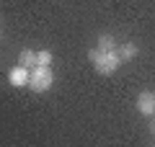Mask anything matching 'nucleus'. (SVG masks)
Returning a JSON list of instances; mask_svg holds the SVG:
<instances>
[{
  "label": "nucleus",
  "mask_w": 155,
  "mask_h": 147,
  "mask_svg": "<svg viewBox=\"0 0 155 147\" xmlns=\"http://www.w3.org/2000/svg\"><path fill=\"white\" fill-rule=\"evenodd\" d=\"M52 62H54V54H52L49 49H39V52H36V65L52 67Z\"/></svg>",
  "instance_id": "nucleus-8"
},
{
  "label": "nucleus",
  "mask_w": 155,
  "mask_h": 147,
  "mask_svg": "<svg viewBox=\"0 0 155 147\" xmlns=\"http://www.w3.org/2000/svg\"><path fill=\"white\" fill-rule=\"evenodd\" d=\"M137 111L142 116H153L155 114V90H140V96H137Z\"/></svg>",
  "instance_id": "nucleus-4"
},
{
  "label": "nucleus",
  "mask_w": 155,
  "mask_h": 147,
  "mask_svg": "<svg viewBox=\"0 0 155 147\" xmlns=\"http://www.w3.org/2000/svg\"><path fill=\"white\" fill-rule=\"evenodd\" d=\"M147 132L155 137V114H153V116H147Z\"/></svg>",
  "instance_id": "nucleus-9"
},
{
  "label": "nucleus",
  "mask_w": 155,
  "mask_h": 147,
  "mask_svg": "<svg viewBox=\"0 0 155 147\" xmlns=\"http://www.w3.org/2000/svg\"><path fill=\"white\" fill-rule=\"evenodd\" d=\"M18 65L34 70V67H36V52H34V49H21V54H18Z\"/></svg>",
  "instance_id": "nucleus-6"
},
{
  "label": "nucleus",
  "mask_w": 155,
  "mask_h": 147,
  "mask_svg": "<svg viewBox=\"0 0 155 147\" xmlns=\"http://www.w3.org/2000/svg\"><path fill=\"white\" fill-rule=\"evenodd\" d=\"M96 47H98L101 52H114L116 49V39L111 36V34H101L98 41H96Z\"/></svg>",
  "instance_id": "nucleus-7"
},
{
  "label": "nucleus",
  "mask_w": 155,
  "mask_h": 147,
  "mask_svg": "<svg viewBox=\"0 0 155 147\" xmlns=\"http://www.w3.org/2000/svg\"><path fill=\"white\" fill-rule=\"evenodd\" d=\"M0 23H3V13H0Z\"/></svg>",
  "instance_id": "nucleus-10"
},
{
  "label": "nucleus",
  "mask_w": 155,
  "mask_h": 147,
  "mask_svg": "<svg viewBox=\"0 0 155 147\" xmlns=\"http://www.w3.org/2000/svg\"><path fill=\"white\" fill-rule=\"evenodd\" d=\"M88 62L93 65V70L98 72V75H114L116 70H119V65H122V60H119V54L114 52H101L98 47L88 49Z\"/></svg>",
  "instance_id": "nucleus-1"
},
{
  "label": "nucleus",
  "mask_w": 155,
  "mask_h": 147,
  "mask_svg": "<svg viewBox=\"0 0 155 147\" xmlns=\"http://www.w3.org/2000/svg\"><path fill=\"white\" fill-rule=\"evenodd\" d=\"M116 54H119L122 62H132L140 57V47L134 41H122V44H116Z\"/></svg>",
  "instance_id": "nucleus-5"
},
{
  "label": "nucleus",
  "mask_w": 155,
  "mask_h": 147,
  "mask_svg": "<svg viewBox=\"0 0 155 147\" xmlns=\"http://www.w3.org/2000/svg\"><path fill=\"white\" fill-rule=\"evenodd\" d=\"M54 85V72L52 67H44V65H36L31 70V80H28V88L36 93H47L49 88Z\"/></svg>",
  "instance_id": "nucleus-2"
},
{
  "label": "nucleus",
  "mask_w": 155,
  "mask_h": 147,
  "mask_svg": "<svg viewBox=\"0 0 155 147\" xmlns=\"http://www.w3.org/2000/svg\"><path fill=\"white\" fill-rule=\"evenodd\" d=\"M0 39H3V28H0Z\"/></svg>",
  "instance_id": "nucleus-11"
},
{
  "label": "nucleus",
  "mask_w": 155,
  "mask_h": 147,
  "mask_svg": "<svg viewBox=\"0 0 155 147\" xmlns=\"http://www.w3.org/2000/svg\"><path fill=\"white\" fill-rule=\"evenodd\" d=\"M28 80H31V70H28V67L16 65V67H11V70H8V83H11L13 88H26Z\"/></svg>",
  "instance_id": "nucleus-3"
}]
</instances>
